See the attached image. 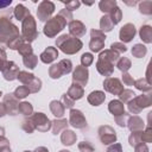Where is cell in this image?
I'll use <instances>...</instances> for the list:
<instances>
[{"label": "cell", "mask_w": 152, "mask_h": 152, "mask_svg": "<svg viewBox=\"0 0 152 152\" xmlns=\"http://www.w3.org/2000/svg\"><path fill=\"white\" fill-rule=\"evenodd\" d=\"M34 21H33V18L30 15L27 17L24 23H23V33H24V37L25 39L27 40H33L36 37H37V31L34 30Z\"/></svg>", "instance_id": "277c9868"}, {"label": "cell", "mask_w": 152, "mask_h": 152, "mask_svg": "<svg viewBox=\"0 0 152 152\" xmlns=\"http://www.w3.org/2000/svg\"><path fill=\"white\" fill-rule=\"evenodd\" d=\"M109 110L114 115H118L119 113H124V107L119 101H112L109 103Z\"/></svg>", "instance_id": "2e32d148"}, {"label": "cell", "mask_w": 152, "mask_h": 152, "mask_svg": "<svg viewBox=\"0 0 152 152\" xmlns=\"http://www.w3.org/2000/svg\"><path fill=\"white\" fill-rule=\"evenodd\" d=\"M103 100H104V94L102 91H93L88 97V101L93 106H99Z\"/></svg>", "instance_id": "7c38bea8"}, {"label": "cell", "mask_w": 152, "mask_h": 152, "mask_svg": "<svg viewBox=\"0 0 152 152\" xmlns=\"http://www.w3.org/2000/svg\"><path fill=\"white\" fill-rule=\"evenodd\" d=\"M18 110H20L25 115H28L32 112V106L30 103H27V102H24V103L20 104V107H18Z\"/></svg>", "instance_id": "ffe728a7"}, {"label": "cell", "mask_w": 152, "mask_h": 152, "mask_svg": "<svg viewBox=\"0 0 152 152\" xmlns=\"http://www.w3.org/2000/svg\"><path fill=\"white\" fill-rule=\"evenodd\" d=\"M104 36L100 31H91V40H90V49L93 51H100L104 43Z\"/></svg>", "instance_id": "5b68a950"}, {"label": "cell", "mask_w": 152, "mask_h": 152, "mask_svg": "<svg viewBox=\"0 0 152 152\" xmlns=\"http://www.w3.org/2000/svg\"><path fill=\"white\" fill-rule=\"evenodd\" d=\"M70 124L74 127L82 128L83 126H86V119L80 110H71L70 112Z\"/></svg>", "instance_id": "8992f818"}, {"label": "cell", "mask_w": 152, "mask_h": 152, "mask_svg": "<svg viewBox=\"0 0 152 152\" xmlns=\"http://www.w3.org/2000/svg\"><path fill=\"white\" fill-rule=\"evenodd\" d=\"M78 5H80V2H76V1H74V2H69V4H66V6L69 7V10H74L75 7H78Z\"/></svg>", "instance_id": "cb8c5ba5"}, {"label": "cell", "mask_w": 152, "mask_h": 152, "mask_svg": "<svg viewBox=\"0 0 152 152\" xmlns=\"http://www.w3.org/2000/svg\"><path fill=\"white\" fill-rule=\"evenodd\" d=\"M69 27H70V32L76 34V36H82L86 32V28H84L83 24L80 23V21H72Z\"/></svg>", "instance_id": "4fadbf2b"}, {"label": "cell", "mask_w": 152, "mask_h": 152, "mask_svg": "<svg viewBox=\"0 0 152 152\" xmlns=\"http://www.w3.org/2000/svg\"><path fill=\"white\" fill-rule=\"evenodd\" d=\"M57 56H58L57 50H56L55 48H52V46H49V48L40 55V59H42L44 63H50V62H52Z\"/></svg>", "instance_id": "8fae6325"}, {"label": "cell", "mask_w": 152, "mask_h": 152, "mask_svg": "<svg viewBox=\"0 0 152 152\" xmlns=\"http://www.w3.org/2000/svg\"><path fill=\"white\" fill-rule=\"evenodd\" d=\"M75 139H76V137H75L74 132H71V131H65L62 135V141L65 145H72Z\"/></svg>", "instance_id": "9a60e30c"}, {"label": "cell", "mask_w": 152, "mask_h": 152, "mask_svg": "<svg viewBox=\"0 0 152 152\" xmlns=\"http://www.w3.org/2000/svg\"><path fill=\"white\" fill-rule=\"evenodd\" d=\"M61 152H69V151H61Z\"/></svg>", "instance_id": "4316f807"}, {"label": "cell", "mask_w": 152, "mask_h": 152, "mask_svg": "<svg viewBox=\"0 0 152 152\" xmlns=\"http://www.w3.org/2000/svg\"><path fill=\"white\" fill-rule=\"evenodd\" d=\"M28 93H30L28 87H20V88H18V89L15 90L14 95H15L17 97H19V99H23V97H25L26 95H28Z\"/></svg>", "instance_id": "d6986e66"}, {"label": "cell", "mask_w": 152, "mask_h": 152, "mask_svg": "<svg viewBox=\"0 0 152 152\" xmlns=\"http://www.w3.org/2000/svg\"><path fill=\"white\" fill-rule=\"evenodd\" d=\"M82 95H83V89L81 87H78L77 84H72V87L69 89V93H68V96H71L72 100L80 99V97H82Z\"/></svg>", "instance_id": "5bb4252c"}, {"label": "cell", "mask_w": 152, "mask_h": 152, "mask_svg": "<svg viewBox=\"0 0 152 152\" xmlns=\"http://www.w3.org/2000/svg\"><path fill=\"white\" fill-rule=\"evenodd\" d=\"M18 75V68L13 62L7 63V66L4 68V76L6 80H14Z\"/></svg>", "instance_id": "9c48e42d"}, {"label": "cell", "mask_w": 152, "mask_h": 152, "mask_svg": "<svg viewBox=\"0 0 152 152\" xmlns=\"http://www.w3.org/2000/svg\"><path fill=\"white\" fill-rule=\"evenodd\" d=\"M36 152H48V151H46V148H44V147H39V148L36 150Z\"/></svg>", "instance_id": "484cf974"}, {"label": "cell", "mask_w": 152, "mask_h": 152, "mask_svg": "<svg viewBox=\"0 0 152 152\" xmlns=\"http://www.w3.org/2000/svg\"><path fill=\"white\" fill-rule=\"evenodd\" d=\"M26 152H27V151H26Z\"/></svg>", "instance_id": "83f0119b"}, {"label": "cell", "mask_w": 152, "mask_h": 152, "mask_svg": "<svg viewBox=\"0 0 152 152\" xmlns=\"http://www.w3.org/2000/svg\"><path fill=\"white\" fill-rule=\"evenodd\" d=\"M81 61H82V64L87 66V65H89L93 62V56L90 53H84V55H82Z\"/></svg>", "instance_id": "7402d4cb"}, {"label": "cell", "mask_w": 152, "mask_h": 152, "mask_svg": "<svg viewBox=\"0 0 152 152\" xmlns=\"http://www.w3.org/2000/svg\"><path fill=\"white\" fill-rule=\"evenodd\" d=\"M10 4H11V0L10 1H5V2H0V7H5V6L10 5Z\"/></svg>", "instance_id": "d4e9b609"}, {"label": "cell", "mask_w": 152, "mask_h": 152, "mask_svg": "<svg viewBox=\"0 0 152 152\" xmlns=\"http://www.w3.org/2000/svg\"><path fill=\"white\" fill-rule=\"evenodd\" d=\"M26 57H28V56H26ZM36 62H37V58H36L33 55H30L28 59H27V58H24V64H25L27 68H34Z\"/></svg>", "instance_id": "44dd1931"}, {"label": "cell", "mask_w": 152, "mask_h": 152, "mask_svg": "<svg viewBox=\"0 0 152 152\" xmlns=\"http://www.w3.org/2000/svg\"><path fill=\"white\" fill-rule=\"evenodd\" d=\"M57 44L61 46L62 51H64L66 53H75L82 46L81 40H78L77 38H72L70 36H66V34H64L61 38H58Z\"/></svg>", "instance_id": "6da1fadb"}, {"label": "cell", "mask_w": 152, "mask_h": 152, "mask_svg": "<svg viewBox=\"0 0 152 152\" xmlns=\"http://www.w3.org/2000/svg\"><path fill=\"white\" fill-rule=\"evenodd\" d=\"M14 14H15V17L18 18V19H23L24 18V15L27 18V17H30V13H28V11L23 6V5H18L17 7H15V12H14Z\"/></svg>", "instance_id": "e0dca14e"}, {"label": "cell", "mask_w": 152, "mask_h": 152, "mask_svg": "<svg viewBox=\"0 0 152 152\" xmlns=\"http://www.w3.org/2000/svg\"><path fill=\"white\" fill-rule=\"evenodd\" d=\"M65 21H66V20H65V19H62L59 15L52 18V20H50V21L45 25V27H44V33H45L46 36H50V37L55 36L57 32H59V31L64 27Z\"/></svg>", "instance_id": "7a4b0ae2"}, {"label": "cell", "mask_w": 152, "mask_h": 152, "mask_svg": "<svg viewBox=\"0 0 152 152\" xmlns=\"http://www.w3.org/2000/svg\"><path fill=\"white\" fill-rule=\"evenodd\" d=\"M108 19L109 18H107V17H103L102 18V20H101V27H102V30H106V31H110L112 30V24H108Z\"/></svg>", "instance_id": "603a6c76"}, {"label": "cell", "mask_w": 152, "mask_h": 152, "mask_svg": "<svg viewBox=\"0 0 152 152\" xmlns=\"http://www.w3.org/2000/svg\"><path fill=\"white\" fill-rule=\"evenodd\" d=\"M51 110L53 112V114H55L56 116H62L64 109H63V107L61 106L59 102H57V101H52V102H51Z\"/></svg>", "instance_id": "ac0fdd59"}, {"label": "cell", "mask_w": 152, "mask_h": 152, "mask_svg": "<svg viewBox=\"0 0 152 152\" xmlns=\"http://www.w3.org/2000/svg\"><path fill=\"white\" fill-rule=\"evenodd\" d=\"M74 81H77V82H81L82 84H86L88 81V70L83 66L76 68V70L74 72Z\"/></svg>", "instance_id": "30bf717a"}, {"label": "cell", "mask_w": 152, "mask_h": 152, "mask_svg": "<svg viewBox=\"0 0 152 152\" xmlns=\"http://www.w3.org/2000/svg\"><path fill=\"white\" fill-rule=\"evenodd\" d=\"M134 33H135L134 26L131 25V24H127L125 27L121 28V31H120V38L124 42H129L132 39V37L134 36Z\"/></svg>", "instance_id": "ba28073f"}, {"label": "cell", "mask_w": 152, "mask_h": 152, "mask_svg": "<svg viewBox=\"0 0 152 152\" xmlns=\"http://www.w3.org/2000/svg\"><path fill=\"white\" fill-rule=\"evenodd\" d=\"M53 11V4L52 2H42L40 4V7L38 10V15H39V19L40 20H46L48 17L52 13Z\"/></svg>", "instance_id": "52a82bcc"}, {"label": "cell", "mask_w": 152, "mask_h": 152, "mask_svg": "<svg viewBox=\"0 0 152 152\" xmlns=\"http://www.w3.org/2000/svg\"><path fill=\"white\" fill-rule=\"evenodd\" d=\"M71 70V62L69 59H63L58 64H55L50 69V75L52 78H57L63 74H68Z\"/></svg>", "instance_id": "3957f363"}]
</instances>
